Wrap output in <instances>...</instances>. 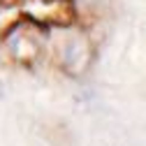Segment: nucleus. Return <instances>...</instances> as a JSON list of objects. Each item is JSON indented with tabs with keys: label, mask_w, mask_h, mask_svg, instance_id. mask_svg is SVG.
I'll return each mask as SVG.
<instances>
[{
	"label": "nucleus",
	"mask_w": 146,
	"mask_h": 146,
	"mask_svg": "<svg viewBox=\"0 0 146 146\" xmlns=\"http://www.w3.org/2000/svg\"><path fill=\"white\" fill-rule=\"evenodd\" d=\"M63 63L70 72L74 74H81L88 65V44L84 40H72L65 44V51H63Z\"/></svg>",
	"instance_id": "nucleus-1"
},
{
	"label": "nucleus",
	"mask_w": 146,
	"mask_h": 146,
	"mask_svg": "<svg viewBox=\"0 0 146 146\" xmlns=\"http://www.w3.org/2000/svg\"><path fill=\"white\" fill-rule=\"evenodd\" d=\"M0 93H3V90H0Z\"/></svg>",
	"instance_id": "nucleus-2"
}]
</instances>
